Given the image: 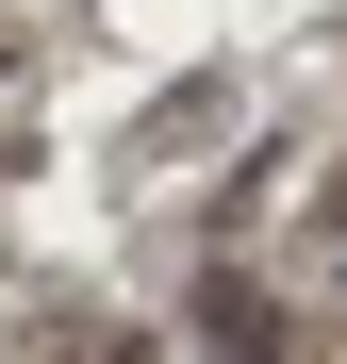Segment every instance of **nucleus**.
<instances>
[{"label": "nucleus", "instance_id": "obj_1", "mask_svg": "<svg viewBox=\"0 0 347 364\" xmlns=\"http://www.w3.org/2000/svg\"><path fill=\"white\" fill-rule=\"evenodd\" d=\"M199 364H281V315H265L248 282H215V298H199Z\"/></svg>", "mask_w": 347, "mask_h": 364}, {"label": "nucleus", "instance_id": "obj_2", "mask_svg": "<svg viewBox=\"0 0 347 364\" xmlns=\"http://www.w3.org/2000/svg\"><path fill=\"white\" fill-rule=\"evenodd\" d=\"M83 364H149V331H99V348H83Z\"/></svg>", "mask_w": 347, "mask_h": 364}, {"label": "nucleus", "instance_id": "obj_3", "mask_svg": "<svg viewBox=\"0 0 347 364\" xmlns=\"http://www.w3.org/2000/svg\"><path fill=\"white\" fill-rule=\"evenodd\" d=\"M331 232H347V182H331Z\"/></svg>", "mask_w": 347, "mask_h": 364}]
</instances>
